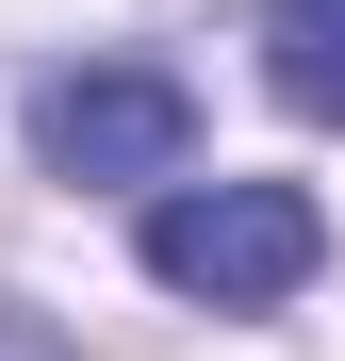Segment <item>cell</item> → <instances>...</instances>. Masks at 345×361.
Listing matches in <instances>:
<instances>
[{
	"label": "cell",
	"mask_w": 345,
	"mask_h": 361,
	"mask_svg": "<svg viewBox=\"0 0 345 361\" xmlns=\"http://www.w3.org/2000/svg\"><path fill=\"white\" fill-rule=\"evenodd\" d=\"M132 247H148L164 295H198V312H279V295H313L329 214L296 197V180H164Z\"/></svg>",
	"instance_id": "1"
},
{
	"label": "cell",
	"mask_w": 345,
	"mask_h": 361,
	"mask_svg": "<svg viewBox=\"0 0 345 361\" xmlns=\"http://www.w3.org/2000/svg\"><path fill=\"white\" fill-rule=\"evenodd\" d=\"M33 164H49V180H181V164H198V82L148 66V49L49 66V82H33Z\"/></svg>",
	"instance_id": "2"
},
{
	"label": "cell",
	"mask_w": 345,
	"mask_h": 361,
	"mask_svg": "<svg viewBox=\"0 0 345 361\" xmlns=\"http://www.w3.org/2000/svg\"><path fill=\"white\" fill-rule=\"evenodd\" d=\"M263 82L313 132H345V0H263Z\"/></svg>",
	"instance_id": "3"
},
{
	"label": "cell",
	"mask_w": 345,
	"mask_h": 361,
	"mask_svg": "<svg viewBox=\"0 0 345 361\" xmlns=\"http://www.w3.org/2000/svg\"><path fill=\"white\" fill-rule=\"evenodd\" d=\"M0 361H66V345H49V329L17 312V295H0Z\"/></svg>",
	"instance_id": "4"
}]
</instances>
